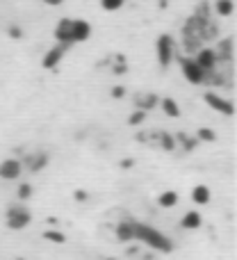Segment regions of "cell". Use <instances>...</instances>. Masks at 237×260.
Masks as SVG:
<instances>
[{"mask_svg": "<svg viewBox=\"0 0 237 260\" xmlns=\"http://www.w3.org/2000/svg\"><path fill=\"white\" fill-rule=\"evenodd\" d=\"M134 240L146 244L148 249H153V251H157V253L174 251V242H171L169 235H164L162 231L153 229L151 224H144V221H137V226H134Z\"/></svg>", "mask_w": 237, "mask_h": 260, "instance_id": "1", "label": "cell"}, {"mask_svg": "<svg viewBox=\"0 0 237 260\" xmlns=\"http://www.w3.org/2000/svg\"><path fill=\"white\" fill-rule=\"evenodd\" d=\"M30 221H32V212L21 203H12L7 208V212H5V224H7L9 231H23L30 226Z\"/></svg>", "mask_w": 237, "mask_h": 260, "instance_id": "2", "label": "cell"}, {"mask_svg": "<svg viewBox=\"0 0 237 260\" xmlns=\"http://www.w3.org/2000/svg\"><path fill=\"white\" fill-rule=\"evenodd\" d=\"M155 53H157V64H160L162 69H166L171 62H174L176 57V41L171 35H160L155 41Z\"/></svg>", "mask_w": 237, "mask_h": 260, "instance_id": "3", "label": "cell"}, {"mask_svg": "<svg viewBox=\"0 0 237 260\" xmlns=\"http://www.w3.org/2000/svg\"><path fill=\"white\" fill-rule=\"evenodd\" d=\"M180 71H183V78L189 82V85H203V82L208 80V73L194 62V57L180 59Z\"/></svg>", "mask_w": 237, "mask_h": 260, "instance_id": "4", "label": "cell"}, {"mask_svg": "<svg viewBox=\"0 0 237 260\" xmlns=\"http://www.w3.org/2000/svg\"><path fill=\"white\" fill-rule=\"evenodd\" d=\"M203 101H206L208 108H212L215 112L224 114V117H233V114H235L233 101L226 99V96H219L217 91H206V94H203Z\"/></svg>", "mask_w": 237, "mask_h": 260, "instance_id": "5", "label": "cell"}, {"mask_svg": "<svg viewBox=\"0 0 237 260\" xmlns=\"http://www.w3.org/2000/svg\"><path fill=\"white\" fill-rule=\"evenodd\" d=\"M194 62H196L198 67H201L206 73H212V71H215V67L219 64V59H217L215 48H208V46H201V48H198L196 53H194Z\"/></svg>", "mask_w": 237, "mask_h": 260, "instance_id": "6", "label": "cell"}, {"mask_svg": "<svg viewBox=\"0 0 237 260\" xmlns=\"http://www.w3.org/2000/svg\"><path fill=\"white\" fill-rule=\"evenodd\" d=\"M48 160H50V155L46 151H32L30 155H25V160H21V162H23V169L32 171V174H39V171H44L46 167H48Z\"/></svg>", "mask_w": 237, "mask_h": 260, "instance_id": "7", "label": "cell"}, {"mask_svg": "<svg viewBox=\"0 0 237 260\" xmlns=\"http://www.w3.org/2000/svg\"><path fill=\"white\" fill-rule=\"evenodd\" d=\"M23 174V162L16 157H7L0 162V178L3 180H18Z\"/></svg>", "mask_w": 237, "mask_h": 260, "instance_id": "8", "label": "cell"}, {"mask_svg": "<svg viewBox=\"0 0 237 260\" xmlns=\"http://www.w3.org/2000/svg\"><path fill=\"white\" fill-rule=\"evenodd\" d=\"M134 226H137V219H132V217H123L119 221L117 229H114V235H117L119 242H134Z\"/></svg>", "mask_w": 237, "mask_h": 260, "instance_id": "9", "label": "cell"}, {"mask_svg": "<svg viewBox=\"0 0 237 260\" xmlns=\"http://www.w3.org/2000/svg\"><path fill=\"white\" fill-rule=\"evenodd\" d=\"M66 48L69 46H62V44H55L53 48H48L46 50V55H44V59H41V67H44L46 71L57 69L59 62H62V57H64V53H66Z\"/></svg>", "mask_w": 237, "mask_h": 260, "instance_id": "10", "label": "cell"}, {"mask_svg": "<svg viewBox=\"0 0 237 260\" xmlns=\"http://www.w3.org/2000/svg\"><path fill=\"white\" fill-rule=\"evenodd\" d=\"M55 39L62 46H73V18H59L55 25Z\"/></svg>", "mask_w": 237, "mask_h": 260, "instance_id": "11", "label": "cell"}, {"mask_svg": "<svg viewBox=\"0 0 237 260\" xmlns=\"http://www.w3.org/2000/svg\"><path fill=\"white\" fill-rule=\"evenodd\" d=\"M91 37V25L85 18H73V44H82Z\"/></svg>", "mask_w": 237, "mask_h": 260, "instance_id": "12", "label": "cell"}, {"mask_svg": "<svg viewBox=\"0 0 237 260\" xmlns=\"http://www.w3.org/2000/svg\"><path fill=\"white\" fill-rule=\"evenodd\" d=\"M201 224H203V217H201V212L198 210L185 212L183 219H180V226H183L185 231H196V229H201Z\"/></svg>", "mask_w": 237, "mask_h": 260, "instance_id": "13", "label": "cell"}, {"mask_svg": "<svg viewBox=\"0 0 237 260\" xmlns=\"http://www.w3.org/2000/svg\"><path fill=\"white\" fill-rule=\"evenodd\" d=\"M217 59H224V62H233V37H226L219 41V46L215 48Z\"/></svg>", "mask_w": 237, "mask_h": 260, "instance_id": "14", "label": "cell"}, {"mask_svg": "<svg viewBox=\"0 0 237 260\" xmlns=\"http://www.w3.org/2000/svg\"><path fill=\"white\" fill-rule=\"evenodd\" d=\"M192 201L196 203V206H208V203H210V187H208V185H196V187L192 189Z\"/></svg>", "mask_w": 237, "mask_h": 260, "instance_id": "15", "label": "cell"}, {"mask_svg": "<svg viewBox=\"0 0 237 260\" xmlns=\"http://www.w3.org/2000/svg\"><path fill=\"white\" fill-rule=\"evenodd\" d=\"M157 103H160L162 112H164L166 117H171V119L180 117V108H178V103H176V101L171 99V96H164V99H160Z\"/></svg>", "mask_w": 237, "mask_h": 260, "instance_id": "16", "label": "cell"}, {"mask_svg": "<svg viewBox=\"0 0 237 260\" xmlns=\"http://www.w3.org/2000/svg\"><path fill=\"white\" fill-rule=\"evenodd\" d=\"M233 12H235L233 0H217V3H215V14H217V16L228 18V16H233Z\"/></svg>", "mask_w": 237, "mask_h": 260, "instance_id": "17", "label": "cell"}, {"mask_svg": "<svg viewBox=\"0 0 237 260\" xmlns=\"http://www.w3.org/2000/svg\"><path fill=\"white\" fill-rule=\"evenodd\" d=\"M157 101H160V99H157L155 94H139L137 99H134V103H137L139 110H146V112H148V110H153L157 105Z\"/></svg>", "mask_w": 237, "mask_h": 260, "instance_id": "18", "label": "cell"}, {"mask_svg": "<svg viewBox=\"0 0 237 260\" xmlns=\"http://www.w3.org/2000/svg\"><path fill=\"white\" fill-rule=\"evenodd\" d=\"M176 203H178V194H176L174 189H166V192H162L160 197H157V206L160 208H174Z\"/></svg>", "mask_w": 237, "mask_h": 260, "instance_id": "19", "label": "cell"}, {"mask_svg": "<svg viewBox=\"0 0 237 260\" xmlns=\"http://www.w3.org/2000/svg\"><path fill=\"white\" fill-rule=\"evenodd\" d=\"M146 117H148V114H146V110H134V112H132V117H128V126H142V123L144 121H146Z\"/></svg>", "mask_w": 237, "mask_h": 260, "instance_id": "20", "label": "cell"}, {"mask_svg": "<svg viewBox=\"0 0 237 260\" xmlns=\"http://www.w3.org/2000/svg\"><path fill=\"white\" fill-rule=\"evenodd\" d=\"M196 139L198 142H215L217 135H215V130L212 128H198L196 130Z\"/></svg>", "mask_w": 237, "mask_h": 260, "instance_id": "21", "label": "cell"}, {"mask_svg": "<svg viewBox=\"0 0 237 260\" xmlns=\"http://www.w3.org/2000/svg\"><path fill=\"white\" fill-rule=\"evenodd\" d=\"M44 240H48V242H55V244H64V242H66V235H62L59 231H46Z\"/></svg>", "mask_w": 237, "mask_h": 260, "instance_id": "22", "label": "cell"}, {"mask_svg": "<svg viewBox=\"0 0 237 260\" xmlns=\"http://www.w3.org/2000/svg\"><path fill=\"white\" fill-rule=\"evenodd\" d=\"M125 5V0H100V7L105 9V12H117Z\"/></svg>", "mask_w": 237, "mask_h": 260, "instance_id": "23", "label": "cell"}, {"mask_svg": "<svg viewBox=\"0 0 237 260\" xmlns=\"http://www.w3.org/2000/svg\"><path fill=\"white\" fill-rule=\"evenodd\" d=\"M16 197H18V201L30 199L32 197V185L30 183H21V185H18V189H16Z\"/></svg>", "mask_w": 237, "mask_h": 260, "instance_id": "24", "label": "cell"}, {"mask_svg": "<svg viewBox=\"0 0 237 260\" xmlns=\"http://www.w3.org/2000/svg\"><path fill=\"white\" fill-rule=\"evenodd\" d=\"M178 142H180V144H185V151H192V148L196 146V139H189L187 135H183V133L178 135Z\"/></svg>", "mask_w": 237, "mask_h": 260, "instance_id": "25", "label": "cell"}, {"mask_svg": "<svg viewBox=\"0 0 237 260\" xmlns=\"http://www.w3.org/2000/svg\"><path fill=\"white\" fill-rule=\"evenodd\" d=\"M9 37H12V39H21L23 30H21V27H16V25H12V27H9Z\"/></svg>", "mask_w": 237, "mask_h": 260, "instance_id": "26", "label": "cell"}, {"mask_svg": "<svg viewBox=\"0 0 237 260\" xmlns=\"http://www.w3.org/2000/svg\"><path fill=\"white\" fill-rule=\"evenodd\" d=\"M123 94H125L123 87H114L112 89V99H123Z\"/></svg>", "mask_w": 237, "mask_h": 260, "instance_id": "27", "label": "cell"}, {"mask_svg": "<svg viewBox=\"0 0 237 260\" xmlns=\"http://www.w3.org/2000/svg\"><path fill=\"white\" fill-rule=\"evenodd\" d=\"M46 5H50V7H57V5H62L64 0H44Z\"/></svg>", "mask_w": 237, "mask_h": 260, "instance_id": "28", "label": "cell"}, {"mask_svg": "<svg viewBox=\"0 0 237 260\" xmlns=\"http://www.w3.org/2000/svg\"><path fill=\"white\" fill-rule=\"evenodd\" d=\"M105 260H117V258H105Z\"/></svg>", "mask_w": 237, "mask_h": 260, "instance_id": "29", "label": "cell"}]
</instances>
